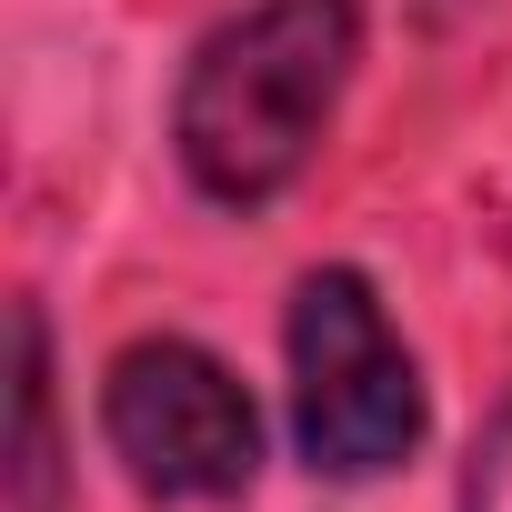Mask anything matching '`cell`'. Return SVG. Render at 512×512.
<instances>
[{"label":"cell","instance_id":"cell-1","mask_svg":"<svg viewBox=\"0 0 512 512\" xmlns=\"http://www.w3.org/2000/svg\"><path fill=\"white\" fill-rule=\"evenodd\" d=\"M352 51H362L352 0H251L241 21H221L191 51L181 121H171L191 181L211 201H272L312 161V141L352 81Z\"/></svg>","mask_w":512,"mask_h":512},{"label":"cell","instance_id":"cell-2","mask_svg":"<svg viewBox=\"0 0 512 512\" xmlns=\"http://www.w3.org/2000/svg\"><path fill=\"white\" fill-rule=\"evenodd\" d=\"M292 432L332 482H372L422 442V372L362 272H312L292 292Z\"/></svg>","mask_w":512,"mask_h":512},{"label":"cell","instance_id":"cell-3","mask_svg":"<svg viewBox=\"0 0 512 512\" xmlns=\"http://www.w3.org/2000/svg\"><path fill=\"white\" fill-rule=\"evenodd\" d=\"M101 432L161 502H231L262 462V412L201 342H131L101 382Z\"/></svg>","mask_w":512,"mask_h":512},{"label":"cell","instance_id":"cell-4","mask_svg":"<svg viewBox=\"0 0 512 512\" xmlns=\"http://www.w3.org/2000/svg\"><path fill=\"white\" fill-rule=\"evenodd\" d=\"M11 512H51V352H41V312H11Z\"/></svg>","mask_w":512,"mask_h":512},{"label":"cell","instance_id":"cell-5","mask_svg":"<svg viewBox=\"0 0 512 512\" xmlns=\"http://www.w3.org/2000/svg\"><path fill=\"white\" fill-rule=\"evenodd\" d=\"M462 512H512V402L492 412V432L472 442V472H462Z\"/></svg>","mask_w":512,"mask_h":512}]
</instances>
